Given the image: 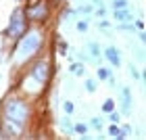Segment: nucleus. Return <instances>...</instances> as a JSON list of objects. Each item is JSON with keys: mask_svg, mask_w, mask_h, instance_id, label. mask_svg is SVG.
Returning a JSON list of instances; mask_svg holds the SVG:
<instances>
[{"mask_svg": "<svg viewBox=\"0 0 146 140\" xmlns=\"http://www.w3.org/2000/svg\"><path fill=\"white\" fill-rule=\"evenodd\" d=\"M69 2H73V0H69Z\"/></svg>", "mask_w": 146, "mask_h": 140, "instance_id": "34", "label": "nucleus"}, {"mask_svg": "<svg viewBox=\"0 0 146 140\" xmlns=\"http://www.w3.org/2000/svg\"><path fill=\"white\" fill-rule=\"evenodd\" d=\"M107 128V136L109 138H117L119 140V123H109V125H104Z\"/></svg>", "mask_w": 146, "mask_h": 140, "instance_id": "26", "label": "nucleus"}, {"mask_svg": "<svg viewBox=\"0 0 146 140\" xmlns=\"http://www.w3.org/2000/svg\"><path fill=\"white\" fill-rule=\"evenodd\" d=\"M131 23H134L136 29H144V19H142V17H140V19H134Z\"/></svg>", "mask_w": 146, "mask_h": 140, "instance_id": "32", "label": "nucleus"}, {"mask_svg": "<svg viewBox=\"0 0 146 140\" xmlns=\"http://www.w3.org/2000/svg\"><path fill=\"white\" fill-rule=\"evenodd\" d=\"M65 88H67V90H75V79L67 77V79H65Z\"/></svg>", "mask_w": 146, "mask_h": 140, "instance_id": "31", "label": "nucleus"}, {"mask_svg": "<svg viewBox=\"0 0 146 140\" xmlns=\"http://www.w3.org/2000/svg\"><path fill=\"white\" fill-rule=\"evenodd\" d=\"M69 73L73 77H84L86 75V63H82V61H69Z\"/></svg>", "mask_w": 146, "mask_h": 140, "instance_id": "12", "label": "nucleus"}, {"mask_svg": "<svg viewBox=\"0 0 146 140\" xmlns=\"http://www.w3.org/2000/svg\"><path fill=\"white\" fill-rule=\"evenodd\" d=\"M94 17H96V19L109 17V6H107V4H98V6H94Z\"/></svg>", "mask_w": 146, "mask_h": 140, "instance_id": "25", "label": "nucleus"}, {"mask_svg": "<svg viewBox=\"0 0 146 140\" xmlns=\"http://www.w3.org/2000/svg\"><path fill=\"white\" fill-rule=\"evenodd\" d=\"M56 71H58V63L54 61V55L48 48L40 57H36L34 61H29L25 67L13 71L11 86L36 103L40 98H46L52 86V79L56 77Z\"/></svg>", "mask_w": 146, "mask_h": 140, "instance_id": "1", "label": "nucleus"}, {"mask_svg": "<svg viewBox=\"0 0 146 140\" xmlns=\"http://www.w3.org/2000/svg\"><path fill=\"white\" fill-rule=\"evenodd\" d=\"M50 46L48 25H29V29L6 50V61H13V71L25 67L29 61L40 57Z\"/></svg>", "mask_w": 146, "mask_h": 140, "instance_id": "3", "label": "nucleus"}, {"mask_svg": "<svg viewBox=\"0 0 146 140\" xmlns=\"http://www.w3.org/2000/svg\"><path fill=\"white\" fill-rule=\"evenodd\" d=\"M134 34L138 36V40H140V44H146V34H144V29H136Z\"/></svg>", "mask_w": 146, "mask_h": 140, "instance_id": "30", "label": "nucleus"}, {"mask_svg": "<svg viewBox=\"0 0 146 140\" xmlns=\"http://www.w3.org/2000/svg\"><path fill=\"white\" fill-rule=\"evenodd\" d=\"M131 132H134L131 123H119V140L129 138V136H131Z\"/></svg>", "mask_w": 146, "mask_h": 140, "instance_id": "23", "label": "nucleus"}, {"mask_svg": "<svg viewBox=\"0 0 146 140\" xmlns=\"http://www.w3.org/2000/svg\"><path fill=\"white\" fill-rule=\"evenodd\" d=\"M23 13L29 25H50L56 15V4L52 0H34L23 4Z\"/></svg>", "mask_w": 146, "mask_h": 140, "instance_id": "5", "label": "nucleus"}, {"mask_svg": "<svg viewBox=\"0 0 146 140\" xmlns=\"http://www.w3.org/2000/svg\"><path fill=\"white\" fill-rule=\"evenodd\" d=\"M88 125H90V130L100 132V130H104V117H98V115L90 117V119H88Z\"/></svg>", "mask_w": 146, "mask_h": 140, "instance_id": "20", "label": "nucleus"}, {"mask_svg": "<svg viewBox=\"0 0 146 140\" xmlns=\"http://www.w3.org/2000/svg\"><path fill=\"white\" fill-rule=\"evenodd\" d=\"M113 109H117L115 98H104V101H102V105H100V113H102V115H107V113H111Z\"/></svg>", "mask_w": 146, "mask_h": 140, "instance_id": "22", "label": "nucleus"}, {"mask_svg": "<svg viewBox=\"0 0 146 140\" xmlns=\"http://www.w3.org/2000/svg\"><path fill=\"white\" fill-rule=\"evenodd\" d=\"M75 11H77V17H82V19H90L92 15H94V4L90 2H79V6H75Z\"/></svg>", "mask_w": 146, "mask_h": 140, "instance_id": "11", "label": "nucleus"}, {"mask_svg": "<svg viewBox=\"0 0 146 140\" xmlns=\"http://www.w3.org/2000/svg\"><path fill=\"white\" fill-rule=\"evenodd\" d=\"M73 136H79V138H86L88 136V132H90V125L88 121H73Z\"/></svg>", "mask_w": 146, "mask_h": 140, "instance_id": "14", "label": "nucleus"}, {"mask_svg": "<svg viewBox=\"0 0 146 140\" xmlns=\"http://www.w3.org/2000/svg\"><path fill=\"white\" fill-rule=\"evenodd\" d=\"M96 29L100 31V34H102L104 38H111V36H113V25H111V21H109L107 17L98 19V23H96Z\"/></svg>", "mask_w": 146, "mask_h": 140, "instance_id": "13", "label": "nucleus"}, {"mask_svg": "<svg viewBox=\"0 0 146 140\" xmlns=\"http://www.w3.org/2000/svg\"><path fill=\"white\" fill-rule=\"evenodd\" d=\"M27 29H29V21H27V17H25V13H23V4H17L15 9H13L11 17H9L6 27L2 29V34H0V38H2V52H4V55H6V50H9Z\"/></svg>", "mask_w": 146, "mask_h": 140, "instance_id": "4", "label": "nucleus"}, {"mask_svg": "<svg viewBox=\"0 0 146 140\" xmlns=\"http://www.w3.org/2000/svg\"><path fill=\"white\" fill-rule=\"evenodd\" d=\"M61 109H63V113H65V115H73V113H75V103H73V101H69V98H63Z\"/></svg>", "mask_w": 146, "mask_h": 140, "instance_id": "24", "label": "nucleus"}, {"mask_svg": "<svg viewBox=\"0 0 146 140\" xmlns=\"http://www.w3.org/2000/svg\"><path fill=\"white\" fill-rule=\"evenodd\" d=\"M107 119H109V123H121V113L117 109H113L111 113H107Z\"/></svg>", "mask_w": 146, "mask_h": 140, "instance_id": "27", "label": "nucleus"}, {"mask_svg": "<svg viewBox=\"0 0 146 140\" xmlns=\"http://www.w3.org/2000/svg\"><path fill=\"white\" fill-rule=\"evenodd\" d=\"M58 128H61V132H63V136L65 138H71L73 136V121H71V115H65L63 113V117L58 119Z\"/></svg>", "mask_w": 146, "mask_h": 140, "instance_id": "10", "label": "nucleus"}, {"mask_svg": "<svg viewBox=\"0 0 146 140\" xmlns=\"http://www.w3.org/2000/svg\"><path fill=\"white\" fill-rule=\"evenodd\" d=\"M75 31L77 34H88L90 31V19H82V17H77L75 19Z\"/></svg>", "mask_w": 146, "mask_h": 140, "instance_id": "19", "label": "nucleus"}, {"mask_svg": "<svg viewBox=\"0 0 146 140\" xmlns=\"http://www.w3.org/2000/svg\"><path fill=\"white\" fill-rule=\"evenodd\" d=\"M125 6H129V0H111L109 11L111 9H125Z\"/></svg>", "mask_w": 146, "mask_h": 140, "instance_id": "28", "label": "nucleus"}, {"mask_svg": "<svg viewBox=\"0 0 146 140\" xmlns=\"http://www.w3.org/2000/svg\"><path fill=\"white\" fill-rule=\"evenodd\" d=\"M102 59L111 65V67H115V69H119L123 65L121 50H119L115 44H109V46H104V48H102Z\"/></svg>", "mask_w": 146, "mask_h": 140, "instance_id": "7", "label": "nucleus"}, {"mask_svg": "<svg viewBox=\"0 0 146 140\" xmlns=\"http://www.w3.org/2000/svg\"><path fill=\"white\" fill-rule=\"evenodd\" d=\"M15 2H17V4H23V2H25V0H15Z\"/></svg>", "mask_w": 146, "mask_h": 140, "instance_id": "33", "label": "nucleus"}, {"mask_svg": "<svg viewBox=\"0 0 146 140\" xmlns=\"http://www.w3.org/2000/svg\"><path fill=\"white\" fill-rule=\"evenodd\" d=\"M113 29L119 31V34H129V36H134V31H136V27H134L131 21H121V23H117V27H113Z\"/></svg>", "mask_w": 146, "mask_h": 140, "instance_id": "15", "label": "nucleus"}, {"mask_svg": "<svg viewBox=\"0 0 146 140\" xmlns=\"http://www.w3.org/2000/svg\"><path fill=\"white\" fill-rule=\"evenodd\" d=\"M111 17L115 19L117 23H121V21H134L136 15H134V11L129 9V6H125V9H111Z\"/></svg>", "mask_w": 146, "mask_h": 140, "instance_id": "8", "label": "nucleus"}, {"mask_svg": "<svg viewBox=\"0 0 146 140\" xmlns=\"http://www.w3.org/2000/svg\"><path fill=\"white\" fill-rule=\"evenodd\" d=\"M131 55L136 57V61H138V63H144V61H146V55H144V44L131 46Z\"/></svg>", "mask_w": 146, "mask_h": 140, "instance_id": "21", "label": "nucleus"}, {"mask_svg": "<svg viewBox=\"0 0 146 140\" xmlns=\"http://www.w3.org/2000/svg\"><path fill=\"white\" fill-rule=\"evenodd\" d=\"M111 73H113V67H111V65L107 67V65H102V63H100V65L96 67V79H98V82H104V79H107Z\"/></svg>", "mask_w": 146, "mask_h": 140, "instance_id": "17", "label": "nucleus"}, {"mask_svg": "<svg viewBox=\"0 0 146 140\" xmlns=\"http://www.w3.org/2000/svg\"><path fill=\"white\" fill-rule=\"evenodd\" d=\"M84 90L88 92V94H96V90H98V79H96V77H86V75H84Z\"/></svg>", "mask_w": 146, "mask_h": 140, "instance_id": "16", "label": "nucleus"}, {"mask_svg": "<svg viewBox=\"0 0 146 140\" xmlns=\"http://www.w3.org/2000/svg\"><path fill=\"white\" fill-rule=\"evenodd\" d=\"M104 82L109 84V88H119V82H117V77L113 75V73H111V75H109L107 79H104Z\"/></svg>", "mask_w": 146, "mask_h": 140, "instance_id": "29", "label": "nucleus"}, {"mask_svg": "<svg viewBox=\"0 0 146 140\" xmlns=\"http://www.w3.org/2000/svg\"><path fill=\"white\" fill-rule=\"evenodd\" d=\"M134 109V96L129 86H119V113L121 117H129Z\"/></svg>", "mask_w": 146, "mask_h": 140, "instance_id": "6", "label": "nucleus"}, {"mask_svg": "<svg viewBox=\"0 0 146 140\" xmlns=\"http://www.w3.org/2000/svg\"><path fill=\"white\" fill-rule=\"evenodd\" d=\"M36 119V103L13 88L0 98V138H29Z\"/></svg>", "mask_w": 146, "mask_h": 140, "instance_id": "2", "label": "nucleus"}, {"mask_svg": "<svg viewBox=\"0 0 146 140\" xmlns=\"http://www.w3.org/2000/svg\"><path fill=\"white\" fill-rule=\"evenodd\" d=\"M56 13H58V21H65V23L75 21V19H77L75 6H69V4H61V6L56 9Z\"/></svg>", "mask_w": 146, "mask_h": 140, "instance_id": "9", "label": "nucleus"}, {"mask_svg": "<svg viewBox=\"0 0 146 140\" xmlns=\"http://www.w3.org/2000/svg\"><path fill=\"white\" fill-rule=\"evenodd\" d=\"M127 73L131 75V79H136V82H144V79H146V73L144 71H138V67L134 63H127Z\"/></svg>", "mask_w": 146, "mask_h": 140, "instance_id": "18", "label": "nucleus"}]
</instances>
